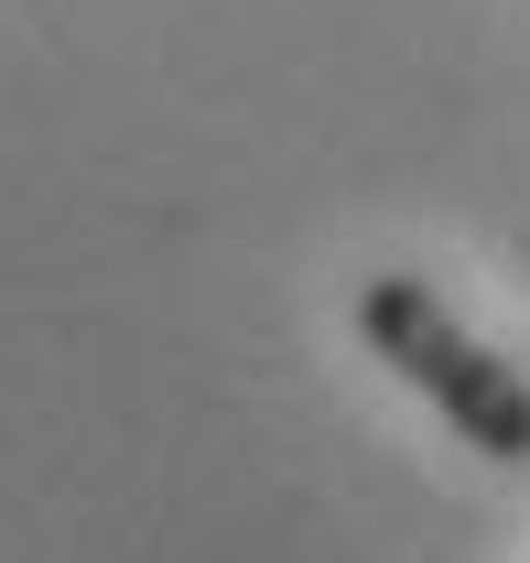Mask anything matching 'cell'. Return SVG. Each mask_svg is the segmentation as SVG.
I'll return each instance as SVG.
<instances>
[{"mask_svg":"<svg viewBox=\"0 0 530 563\" xmlns=\"http://www.w3.org/2000/svg\"><path fill=\"white\" fill-rule=\"evenodd\" d=\"M357 336H368V357H390V368H400V379H411L444 422H455L476 455L530 466V379L465 336L455 314H444V292H433V282L368 272V292H357Z\"/></svg>","mask_w":530,"mask_h":563,"instance_id":"cell-1","label":"cell"}]
</instances>
